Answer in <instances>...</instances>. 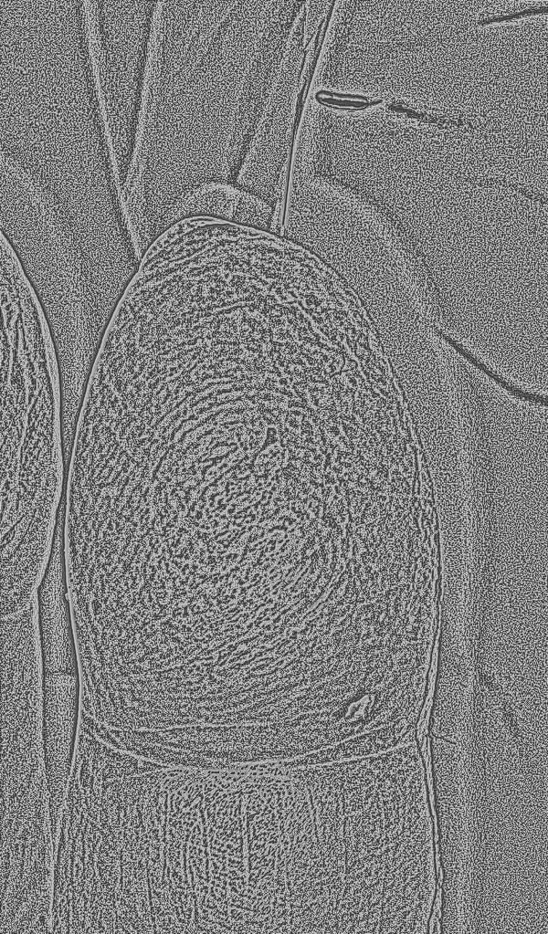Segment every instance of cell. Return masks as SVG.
Segmentation results:
<instances>
[{"mask_svg": "<svg viewBox=\"0 0 548 934\" xmlns=\"http://www.w3.org/2000/svg\"><path fill=\"white\" fill-rule=\"evenodd\" d=\"M189 819L173 766L104 742L74 763L52 908L68 934L177 933L190 899Z\"/></svg>", "mask_w": 548, "mask_h": 934, "instance_id": "obj_1", "label": "cell"}, {"mask_svg": "<svg viewBox=\"0 0 548 934\" xmlns=\"http://www.w3.org/2000/svg\"><path fill=\"white\" fill-rule=\"evenodd\" d=\"M62 509L58 515L51 554L37 590L43 672L79 675L65 565Z\"/></svg>", "mask_w": 548, "mask_h": 934, "instance_id": "obj_4", "label": "cell"}, {"mask_svg": "<svg viewBox=\"0 0 548 934\" xmlns=\"http://www.w3.org/2000/svg\"><path fill=\"white\" fill-rule=\"evenodd\" d=\"M79 698V675L43 672V742L54 831L59 826L73 767Z\"/></svg>", "mask_w": 548, "mask_h": 934, "instance_id": "obj_3", "label": "cell"}, {"mask_svg": "<svg viewBox=\"0 0 548 934\" xmlns=\"http://www.w3.org/2000/svg\"><path fill=\"white\" fill-rule=\"evenodd\" d=\"M1 530L51 533L65 464L60 380L1 379Z\"/></svg>", "mask_w": 548, "mask_h": 934, "instance_id": "obj_2", "label": "cell"}, {"mask_svg": "<svg viewBox=\"0 0 548 934\" xmlns=\"http://www.w3.org/2000/svg\"><path fill=\"white\" fill-rule=\"evenodd\" d=\"M436 915H437V913H435V912L432 914V917H431V919H430V923H429V928H430L429 933H433L434 932V930H433L434 924L438 919V918H437Z\"/></svg>", "mask_w": 548, "mask_h": 934, "instance_id": "obj_5", "label": "cell"}]
</instances>
